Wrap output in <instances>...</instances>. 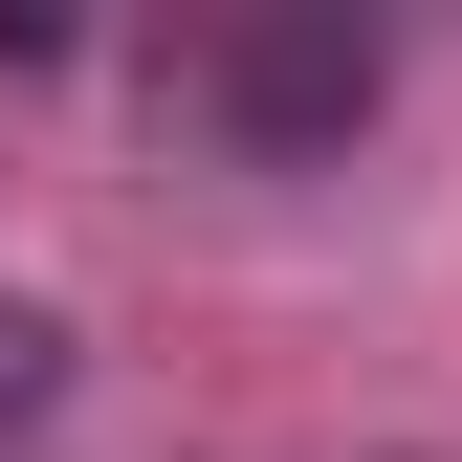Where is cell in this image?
<instances>
[{
    "label": "cell",
    "mask_w": 462,
    "mask_h": 462,
    "mask_svg": "<svg viewBox=\"0 0 462 462\" xmlns=\"http://www.w3.org/2000/svg\"><path fill=\"white\" fill-rule=\"evenodd\" d=\"M177 88H199L243 154H353V133H374V88H396V44H374V23H199V44H177Z\"/></svg>",
    "instance_id": "obj_1"
},
{
    "label": "cell",
    "mask_w": 462,
    "mask_h": 462,
    "mask_svg": "<svg viewBox=\"0 0 462 462\" xmlns=\"http://www.w3.org/2000/svg\"><path fill=\"white\" fill-rule=\"evenodd\" d=\"M44 396H67V309H44V286H0V440H23Z\"/></svg>",
    "instance_id": "obj_2"
}]
</instances>
